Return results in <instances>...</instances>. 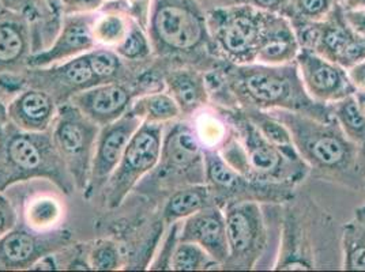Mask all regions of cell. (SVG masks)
Returning <instances> with one entry per match:
<instances>
[{"label": "cell", "instance_id": "cell-1", "mask_svg": "<svg viewBox=\"0 0 365 272\" xmlns=\"http://www.w3.org/2000/svg\"><path fill=\"white\" fill-rule=\"evenodd\" d=\"M148 33L152 66L161 74L182 66L207 73L222 63L214 52L206 11L198 0H152Z\"/></svg>", "mask_w": 365, "mask_h": 272}, {"label": "cell", "instance_id": "cell-2", "mask_svg": "<svg viewBox=\"0 0 365 272\" xmlns=\"http://www.w3.org/2000/svg\"><path fill=\"white\" fill-rule=\"evenodd\" d=\"M273 270H342L341 229L308 195L282 203L281 234Z\"/></svg>", "mask_w": 365, "mask_h": 272}, {"label": "cell", "instance_id": "cell-3", "mask_svg": "<svg viewBox=\"0 0 365 272\" xmlns=\"http://www.w3.org/2000/svg\"><path fill=\"white\" fill-rule=\"evenodd\" d=\"M221 70L237 108L288 110L318 120H334L331 105L314 101L305 91L296 61L279 66L224 61Z\"/></svg>", "mask_w": 365, "mask_h": 272}, {"label": "cell", "instance_id": "cell-4", "mask_svg": "<svg viewBox=\"0 0 365 272\" xmlns=\"http://www.w3.org/2000/svg\"><path fill=\"white\" fill-rule=\"evenodd\" d=\"M218 108V106H217ZM229 121V134L217 152L250 182L297 188L309 167L296 149H284L259 132L242 108H220Z\"/></svg>", "mask_w": 365, "mask_h": 272}, {"label": "cell", "instance_id": "cell-5", "mask_svg": "<svg viewBox=\"0 0 365 272\" xmlns=\"http://www.w3.org/2000/svg\"><path fill=\"white\" fill-rule=\"evenodd\" d=\"M289 131L294 149L320 180L359 188L364 185L360 169V149L336 121H322L297 112L272 110Z\"/></svg>", "mask_w": 365, "mask_h": 272}, {"label": "cell", "instance_id": "cell-6", "mask_svg": "<svg viewBox=\"0 0 365 272\" xmlns=\"http://www.w3.org/2000/svg\"><path fill=\"white\" fill-rule=\"evenodd\" d=\"M282 204L255 200L224 209L229 257L224 270H273L281 234Z\"/></svg>", "mask_w": 365, "mask_h": 272}, {"label": "cell", "instance_id": "cell-7", "mask_svg": "<svg viewBox=\"0 0 365 272\" xmlns=\"http://www.w3.org/2000/svg\"><path fill=\"white\" fill-rule=\"evenodd\" d=\"M53 182L64 195L76 192V185L46 132H26L11 122L0 136V192L29 180Z\"/></svg>", "mask_w": 365, "mask_h": 272}, {"label": "cell", "instance_id": "cell-8", "mask_svg": "<svg viewBox=\"0 0 365 272\" xmlns=\"http://www.w3.org/2000/svg\"><path fill=\"white\" fill-rule=\"evenodd\" d=\"M267 16L248 3L207 11V28L217 58L230 64L255 63Z\"/></svg>", "mask_w": 365, "mask_h": 272}, {"label": "cell", "instance_id": "cell-9", "mask_svg": "<svg viewBox=\"0 0 365 272\" xmlns=\"http://www.w3.org/2000/svg\"><path fill=\"white\" fill-rule=\"evenodd\" d=\"M100 125L85 116L76 105L66 103L59 106L51 128L52 142L61 161L71 176L76 191L85 192Z\"/></svg>", "mask_w": 365, "mask_h": 272}, {"label": "cell", "instance_id": "cell-10", "mask_svg": "<svg viewBox=\"0 0 365 272\" xmlns=\"http://www.w3.org/2000/svg\"><path fill=\"white\" fill-rule=\"evenodd\" d=\"M165 125L142 122L135 131L122 161L100 194L108 210L119 209L138 182L157 167L161 158Z\"/></svg>", "mask_w": 365, "mask_h": 272}, {"label": "cell", "instance_id": "cell-11", "mask_svg": "<svg viewBox=\"0 0 365 272\" xmlns=\"http://www.w3.org/2000/svg\"><path fill=\"white\" fill-rule=\"evenodd\" d=\"M158 185L168 189V195L188 184L205 182V152L190 120L179 119L165 125Z\"/></svg>", "mask_w": 365, "mask_h": 272}, {"label": "cell", "instance_id": "cell-12", "mask_svg": "<svg viewBox=\"0 0 365 272\" xmlns=\"http://www.w3.org/2000/svg\"><path fill=\"white\" fill-rule=\"evenodd\" d=\"M292 26L302 49L312 51L346 70L365 59V38L348 26L339 3L322 21L297 22Z\"/></svg>", "mask_w": 365, "mask_h": 272}, {"label": "cell", "instance_id": "cell-13", "mask_svg": "<svg viewBox=\"0 0 365 272\" xmlns=\"http://www.w3.org/2000/svg\"><path fill=\"white\" fill-rule=\"evenodd\" d=\"M161 89V79L146 68L137 82L101 83L76 93L68 103L76 105L96 124L104 127L125 115L138 95Z\"/></svg>", "mask_w": 365, "mask_h": 272}, {"label": "cell", "instance_id": "cell-14", "mask_svg": "<svg viewBox=\"0 0 365 272\" xmlns=\"http://www.w3.org/2000/svg\"><path fill=\"white\" fill-rule=\"evenodd\" d=\"M140 124L142 121L128 110L120 119L100 128L83 199L91 202L100 197L108 180L122 161L124 152Z\"/></svg>", "mask_w": 365, "mask_h": 272}, {"label": "cell", "instance_id": "cell-15", "mask_svg": "<svg viewBox=\"0 0 365 272\" xmlns=\"http://www.w3.org/2000/svg\"><path fill=\"white\" fill-rule=\"evenodd\" d=\"M70 231H37L18 226L0 239V270H31L41 257L58 252L68 245Z\"/></svg>", "mask_w": 365, "mask_h": 272}, {"label": "cell", "instance_id": "cell-16", "mask_svg": "<svg viewBox=\"0 0 365 272\" xmlns=\"http://www.w3.org/2000/svg\"><path fill=\"white\" fill-rule=\"evenodd\" d=\"M296 64L305 91L319 104L333 105L356 93L346 68L312 51L300 49Z\"/></svg>", "mask_w": 365, "mask_h": 272}, {"label": "cell", "instance_id": "cell-17", "mask_svg": "<svg viewBox=\"0 0 365 272\" xmlns=\"http://www.w3.org/2000/svg\"><path fill=\"white\" fill-rule=\"evenodd\" d=\"M94 14L61 16V28L46 49L34 52L28 67H49L97 48L93 36Z\"/></svg>", "mask_w": 365, "mask_h": 272}, {"label": "cell", "instance_id": "cell-18", "mask_svg": "<svg viewBox=\"0 0 365 272\" xmlns=\"http://www.w3.org/2000/svg\"><path fill=\"white\" fill-rule=\"evenodd\" d=\"M179 240L202 246L224 270L229 257V246L227 221L221 207L213 204L182 219Z\"/></svg>", "mask_w": 365, "mask_h": 272}, {"label": "cell", "instance_id": "cell-19", "mask_svg": "<svg viewBox=\"0 0 365 272\" xmlns=\"http://www.w3.org/2000/svg\"><path fill=\"white\" fill-rule=\"evenodd\" d=\"M33 26L25 16L4 11L0 16V75L28 68L34 52Z\"/></svg>", "mask_w": 365, "mask_h": 272}, {"label": "cell", "instance_id": "cell-20", "mask_svg": "<svg viewBox=\"0 0 365 272\" xmlns=\"http://www.w3.org/2000/svg\"><path fill=\"white\" fill-rule=\"evenodd\" d=\"M58 101L38 88H24L9 101V121L26 132H46L59 110Z\"/></svg>", "mask_w": 365, "mask_h": 272}, {"label": "cell", "instance_id": "cell-21", "mask_svg": "<svg viewBox=\"0 0 365 272\" xmlns=\"http://www.w3.org/2000/svg\"><path fill=\"white\" fill-rule=\"evenodd\" d=\"M164 89L180 108L182 119L192 117L200 109L210 105L205 73L182 66L169 68L163 74Z\"/></svg>", "mask_w": 365, "mask_h": 272}, {"label": "cell", "instance_id": "cell-22", "mask_svg": "<svg viewBox=\"0 0 365 272\" xmlns=\"http://www.w3.org/2000/svg\"><path fill=\"white\" fill-rule=\"evenodd\" d=\"M300 49L289 19L281 14L269 13L255 63L272 66L293 63Z\"/></svg>", "mask_w": 365, "mask_h": 272}, {"label": "cell", "instance_id": "cell-23", "mask_svg": "<svg viewBox=\"0 0 365 272\" xmlns=\"http://www.w3.org/2000/svg\"><path fill=\"white\" fill-rule=\"evenodd\" d=\"M133 21L134 18L130 16L124 0H108L93 21V36L97 46L115 49L124 40Z\"/></svg>", "mask_w": 365, "mask_h": 272}, {"label": "cell", "instance_id": "cell-24", "mask_svg": "<svg viewBox=\"0 0 365 272\" xmlns=\"http://www.w3.org/2000/svg\"><path fill=\"white\" fill-rule=\"evenodd\" d=\"M213 204V197L205 182L182 185L168 195L161 211V222L168 227Z\"/></svg>", "mask_w": 365, "mask_h": 272}, {"label": "cell", "instance_id": "cell-25", "mask_svg": "<svg viewBox=\"0 0 365 272\" xmlns=\"http://www.w3.org/2000/svg\"><path fill=\"white\" fill-rule=\"evenodd\" d=\"M4 10L25 16L33 26L34 52L41 51V40L55 38L61 28V18L55 16L44 0H0Z\"/></svg>", "mask_w": 365, "mask_h": 272}, {"label": "cell", "instance_id": "cell-26", "mask_svg": "<svg viewBox=\"0 0 365 272\" xmlns=\"http://www.w3.org/2000/svg\"><path fill=\"white\" fill-rule=\"evenodd\" d=\"M342 270L365 271V204L341 226Z\"/></svg>", "mask_w": 365, "mask_h": 272}, {"label": "cell", "instance_id": "cell-27", "mask_svg": "<svg viewBox=\"0 0 365 272\" xmlns=\"http://www.w3.org/2000/svg\"><path fill=\"white\" fill-rule=\"evenodd\" d=\"M130 112L142 122L169 124L182 119L180 108L165 89L148 91L133 101Z\"/></svg>", "mask_w": 365, "mask_h": 272}, {"label": "cell", "instance_id": "cell-28", "mask_svg": "<svg viewBox=\"0 0 365 272\" xmlns=\"http://www.w3.org/2000/svg\"><path fill=\"white\" fill-rule=\"evenodd\" d=\"M191 122L203 150H218L229 134V121L217 106L207 105L187 119Z\"/></svg>", "mask_w": 365, "mask_h": 272}, {"label": "cell", "instance_id": "cell-29", "mask_svg": "<svg viewBox=\"0 0 365 272\" xmlns=\"http://www.w3.org/2000/svg\"><path fill=\"white\" fill-rule=\"evenodd\" d=\"M115 51L123 61L139 67H149L154 61L152 41L148 29L140 26L135 19L133 21L124 40L115 48Z\"/></svg>", "mask_w": 365, "mask_h": 272}, {"label": "cell", "instance_id": "cell-30", "mask_svg": "<svg viewBox=\"0 0 365 272\" xmlns=\"http://www.w3.org/2000/svg\"><path fill=\"white\" fill-rule=\"evenodd\" d=\"M63 214L61 200L51 195L33 197L25 209L26 225L37 231L55 230L63 219Z\"/></svg>", "mask_w": 365, "mask_h": 272}, {"label": "cell", "instance_id": "cell-31", "mask_svg": "<svg viewBox=\"0 0 365 272\" xmlns=\"http://www.w3.org/2000/svg\"><path fill=\"white\" fill-rule=\"evenodd\" d=\"M334 119L359 149L365 147V115L354 94L331 105Z\"/></svg>", "mask_w": 365, "mask_h": 272}, {"label": "cell", "instance_id": "cell-32", "mask_svg": "<svg viewBox=\"0 0 365 272\" xmlns=\"http://www.w3.org/2000/svg\"><path fill=\"white\" fill-rule=\"evenodd\" d=\"M170 270L207 271V270H222V267L202 246H199L194 242L179 240L172 256Z\"/></svg>", "mask_w": 365, "mask_h": 272}, {"label": "cell", "instance_id": "cell-33", "mask_svg": "<svg viewBox=\"0 0 365 272\" xmlns=\"http://www.w3.org/2000/svg\"><path fill=\"white\" fill-rule=\"evenodd\" d=\"M243 109V108H242ZM247 117L252 121V124L259 130V132L269 139L272 143L284 147V149H294L288 128L275 119L272 113L259 110V109H243Z\"/></svg>", "mask_w": 365, "mask_h": 272}, {"label": "cell", "instance_id": "cell-34", "mask_svg": "<svg viewBox=\"0 0 365 272\" xmlns=\"http://www.w3.org/2000/svg\"><path fill=\"white\" fill-rule=\"evenodd\" d=\"M88 261L91 270L116 271L124 266L122 246L113 240H98L88 248Z\"/></svg>", "mask_w": 365, "mask_h": 272}, {"label": "cell", "instance_id": "cell-35", "mask_svg": "<svg viewBox=\"0 0 365 272\" xmlns=\"http://www.w3.org/2000/svg\"><path fill=\"white\" fill-rule=\"evenodd\" d=\"M335 0H289L281 16H287L290 23L317 22L331 13Z\"/></svg>", "mask_w": 365, "mask_h": 272}, {"label": "cell", "instance_id": "cell-36", "mask_svg": "<svg viewBox=\"0 0 365 272\" xmlns=\"http://www.w3.org/2000/svg\"><path fill=\"white\" fill-rule=\"evenodd\" d=\"M180 224L182 222H175L172 225L165 227L167 231L164 237H161V246L154 256V260L149 264V270H170V263H172V256L175 252V248L179 242V233H180Z\"/></svg>", "mask_w": 365, "mask_h": 272}, {"label": "cell", "instance_id": "cell-37", "mask_svg": "<svg viewBox=\"0 0 365 272\" xmlns=\"http://www.w3.org/2000/svg\"><path fill=\"white\" fill-rule=\"evenodd\" d=\"M108 0H61V16H85L100 11Z\"/></svg>", "mask_w": 365, "mask_h": 272}, {"label": "cell", "instance_id": "cell-38", "mask_svg": "<svg viewBox=\"0 0 365 272\" xmlns=\"http://www.w3.org/2000/svg\"><path fill=\"white\" fill-rule=\"evenodd\" d=\"M18 225V212L13 202L0 192V239Z\"/></svg>", "mask_w": 365, "mask_h": 272}, {"label": "cell", "instance_id": "cell-39", "mask_svg": "<svg viewBox=\"0 0 365 272\" xmlns=\"http://www.w3.org/2000/svg\"><path fill=\"white\" fill-rule=\"evenodd\" d=\"M124 1L127 4V10L130 16H133L140 26L148 29L152 0H124Z\"/></svg>", "mask_w": 365, "mask_h": 272}, {"label": "cell", "instance_id": "cell-40", "mask_svg": "<svg viewBox=\"0 0 365 272\" xmlns=\"http://www.w3.org/2000/svg\"><path fill=\"white\" fill-rule=\"evenodd\" d=\"M342 11L350 29L365 38V10H353L342 7Z\"/></svg>", "mask_w": 365, "mask_h": 272}, {"label": "cell", "instance_id": "cell-41", "mask_svg": "<svg viewBox=\"0 0 365 272\" xmlns=\"http://www.w3.org/2000/svg\"><path fill=\"white\" fill-rule=\"evenodd\" d=\"M247 3L258 10L274 14H282L289 0H247Z\"/></svg>", "mask_w": 365, "mask_h": 272}, {"label": "cell", "instance_id": "cell-42", "mask_svg": "<svg viewBox=\"0 0 365 272\" xmlns=\"http://www.w3.org/2000/svg\"><path fill=\"white\" fill-rule=\"evenodd\" d=\"M350 82L356 91H365V59L346 70Z\"/></svg>", "mask_w": 365, "mask_h": 272}, {"label": "cell", "instance_id": "cell-43", "mask_svg": "<svg viewBox=\"0 0 365 272\" xmlns=\"http://www.w3.org/2000/svg\"><path fill=\"white\" fill-rule=\"evenodd\" d=\"M200 7L207 13L215 9H224V7H232L247 3V0H198Z\"/></svg>", "mask_w": 365, "mask_h": 272}, {"label": "cell", "instance_id": "cell-44", "mask_svg": "<svg viewBox=\"0 0 365 272\" xmlns=\"http://www.w3.org/2000/svg\"><path fill=\"white\" fill-rule=\"evenodd\" d=\"M10 100H11L10 95L0 89V136L4 132L6 127L10 122L9 121V113H7V105H9Z\"/></svg>", "mask_w": 365, "mask_h": 272}, {"label": "cell", "instance_id": "cell-45", "mask_svg": "<svg viewBox=\"0 0 365 272\" xmlns=\"http://www.w3.org/2000/svg\"><path fill=\"white\" fill-rule=\"evenodd\" d=\"M341 6H342L344 9L365 10V0H342Z\"/></svg>", "mask_w": 365, "mask_h": 272}, {"label": "cell", "instance_id": "cell-46", "mask_svg": "<svg viewBox=\"0 0 365 272\" xmlns=\"http://www.w3.org/2000/svg\"><path fill=\"white\" fill-rule=\"evenodd\" d=\"M46 3V6L49 7V10L55 14V16H58V18H61V0H44Z\"/></svg>", "mask_w": 365, "mask_h": 272}, {"label": "cell", "instance_id": "cell-47", "mask_svg": "<svg viewBox=\"0 0 365 272\" xmlns=\"http://www.w3.org/2000/svg\"><path fill=\"white\" fill-rule=\"evenodd\" d=\"M354 97H356L359 105H360L361 110L364 112L365 115V91H356V93H354Z\"/></svg>", "mask_w": 365, "mask_h": 272}, {"label": "cell", "instance_id": "cell-48", "mask_svg": "<svg viewBox=\"0 0 365 272\" xmlns=\"http://www.w3.org/2000/svg\"><path fill=\"white\" fill-rule=\"evenodd\" d=\"M4 11H7V10H4V7H3V6H1V3H0V16H1Z\"/></svg>", "mask_w": 365, "mask_h": 272}, {"label": "cell", "instance_id": "cell-49", "mask_svg": "<svg viewBox=\"0 0 365 272\" xmlns=\"http://www.w3.org/2000/svg\"><path fill=\"white\" fill-rule=\"evenodd\" d=\"M335 1H336V3H339V4L342 3V0H335Z\"/></svg>", "mask_w": 365, "mask_h": 272}]
</instances>
